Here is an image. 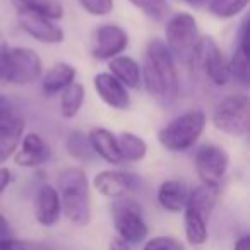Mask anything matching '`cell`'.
Returning a JSON list of instances; mask_svg holds the SVG:
<instances>
[{
    "mask_svg": "<svg viewBox=\"0 0 250 250\" xmlns=\"http://www.w3.org/2000/svg\"><path fill=\"white\" fill-rule=\"evenodd\" d=\"M86 98V89L83 84L72 83L60 93V115L67 120L74 118L84 104Z\"/></svg>",
    "mask_w": 250,
    "mask_h": 250,
    "instance_id": "cb8c5ba5",
    "label": "cell"
},
{
    "mask_svg": "<svg viewBox=\"0 0 250 250\" xmlns=\"http://www.w3.org/2000/svg\"><path fill=\"white\" fill-rule=\"evenodd\" d=\"M188 195H190V187L187 182L180 178H168L158 188V204L168 212H182L187 208Z\"/></svg>",
    "mask_w": 250,
    "mask_h": 250,
    "instance_id": "e0dca14e",
    "label": "cell"
},
{
    "mask_svg": "<svg viewBox=\"0 0 250 250\" xmlns=\"http://www.w3.org/2000/svg\"><path fill=\"white\" fill-rule=\"evenodd\" d=\"M108 72L127 89H139L143 84L139 62L129 55H118L108 60Z\"/></svg>",
    "mask_w": 250,
    "mask_h": 250,
    "instance_id": "d6986e66",
    "label": "cell"
},
{
    "mask_svg": "<svg viewBox=\"0 0 250 250\" xmlns=\"http://www.w3.org/2000/svg\"><path fill=\"white\" fill-rule=\"evenodd\" d=\"M143 86L147 94L165 104L173 103L180 93L177 60L167 48L163 40H151L144 53V65L141 67Z\"/></svg>",
    "mask_w": 250,
    "mask_h": 250,
    "instance_id": "6da1fadb",
    "label": "cell"
},
{
    "mask_svg": "<svg viewBox=\"0 0 250 250\" xmlns=\"http://www.w3.org/2000/svg\"><path fill=\"white\" fill-rule=\"evenodd\" d=\"M219 197V187H212V185L201 184L197 187L190 188V195H188L187 208L197 211L206 219H209L212 209L216 208V202Z\"/></svg>",
    "mask_w": 250,
    "mask_h": 250,
    "instance_id": "44dd1931",
    "label": "cell"
},
{
    "mask_svg": "<svg viewBox=\"0 0 250 250\" xmlns=\"http://www.w3.org/2000/svg\"><path fill=\"white\" fill-rule=\"evenodd\" d=\"M118 151H120L122 161L137 163L147 156V143L141 136L134 132H122L117 136Z\"/></svg>",
    "mask_w": 250,
    "mask_h": 250,
    "instance_id": "603a6c76",
    "label": "cell"
},
{
    "mask_svg": "<svg viewBox=\"0 0 250 250\" xmlns=\"http://www.w3.org/2000/svg\"><path fill=\"white\" fill-rule=\"evenodd\" d=\"M9 50H11V46H9V43H7V38L0 33V81H2V76H4V67H5L7 55H9Z\"/></svg>",
    "mask_w": 250,
    "mask_h": 250,
    "instance_id": "836d02e7",
    "label": "cell"
},
{
    "mask_svg": "<svg viewBox=\"0 0 250 250\" xmlns=\"http://www.w3.org/2000/svg\"><path fill=\"white\" fill-rule=\"evenodd\" d=\"M197 21L188 12H177L165 26V45L175 60L192 65L201 43Z\"/></svg>",
    "mask_w": 250,
    "mask_h": 250,
    "instance_id": "277c9868",
    "label": "cell"
},
{
    "mask_svg": "<svg viewBox=\"0 0 250 250\" xmlns=\"http://www.w3.org/2000/svg\"><path fill=\"white\" fill-rule=\"evenodd\" d=\"M93 187L101 195L117 201V199L132 197L139 190L141 182L134 173L120 170H103L93 178Z\"/></svg>",
    "mask_w": 250,
    "mask_h": 250,
    "instance_id": "8fae6325",
    "label": "cell"
},
{
    "mask_svg": "<svg viewBox=\"0 0 250 250\" xmlns=\"http://www.w3.org/2000/svg\"><path fill=\"white\" fill-rule=\"evenodd\" d=\"M18 21L22 31L40 43L57 45V43H62L65 40L63 29L59 24H55V21L42 14L29 11H18Z\"/></svg>",
    "mask_w": 250,
    "mask_h": 250,
    "instance_id": "7c38bea8",
    "label": "cell"
},
{
    "mask_svg": "<svg viewBox=\"0 0 250 250\" xmlns=\"http://www.w3.org/2000/svg\"><path fill=\"white\" fill-rule=\"evenodd\" d=\"M0 250H52L48 243L35 242V240H21V238H5L0 240Z\"/></svg>",
    "mask_w": 250,
    "mask_h": 250,
    "instance_id": "4dcf8cb0",
    "label": "cell"
},
{
    "mask_svg": "<svg viewBox=\"0 0 250 250\" xmlns=\"http://www.w3.org/2000/svg\"><path fill=\"white\" fill-rule=\"evenodd\" d=\"M211 120L219 132L229 137H245L250 130V98L247 94H228L221 98Z\"/></svg>",
    "mask_w": 250,
    "mask_h": 250,
    "instance_id": "5b68a950",
    "label": "cell"
},
{
    "mask_svg": "<svg viewBox=\"0 0 250 250\" xmlns=\"http://www.w3.org/2000/svg\"><path fill=\"white\" fill-rule=\"evenodd\" d=\"M111 219L117 236L129 242L130 245L141 243L147 238V228L146 221L143 216V208L141 204L132 197L117 199L111 204Z\"/></svg>",
    "mask_w": 250,
    "mask_h": 250,
    "instance_id": "8992f818",
    "label": "cell"
},
{
    "mask_svg": "<svg viewBox=\"0 0 250 250\" xmlns=\"http://www.w3.org/2000/svg\"><path fill=\"white\" fill-rule=\"evenodd\" d=\"M65 147H67V153H69L74 160L91 161L94 158L89 137H87V134L81 132V130H72V132L69 134V137H67V141H65Z\"/></svg>",
    "mask_w": 250,
    "mask_h": 250,
    "instance_id": "484cf974",
    "label": "cell"
},
{
    "mask_svg": "<svg viewBox=\"0 0 250 250\" xmlns=\"http://www.w3.org/2000/svg\"><path fill=\"white\" fill-rule=\"evenodd\" d=\"M94 91L98 98L103 101L106 106L113 110H127L130 106V94L129 89L122 83H118L110 72H100L93 79Z\"/></svg>",
    "mask_w": 250,
    "mask_h": 250,
    "instance_id": "5bb4252c",
    "label": "cell"
},
{
    "mask_svg": "<svg viewBox=\"0 0 250 250\" xmlns=\"http://www.w3.org/2000/svg\"><path fill=\"white\" fill-rule=\"evenodd\" d=\"M194 163L201 184L219 187L229 168V156L216 144H204L195 151Z\"/></svg>",
    "mask_w": 250,
    "mask_h": 250,
    "instance_id": "ba28073f",
    "label": "cell"
},
{
    "mask_svg": "<svg viewBox=\"0 0 250 250\" xmlns=\"http://www.w3.org/2000/svg\"><path fill=\"white\" fill-rule=\"evenodd\" d=\"M233 250H250V236L249 235H242L240 238H236Z\"/></svg>",
    "mask_w": 250,
    "mask_h": 250,
    "instance_id": "74e56055",
    "label": "cell"
},
{
    "mask_svg": "<svg viewBox=\"0 0 250 250\" xmlns=\"http://www.w3.org/2000/svg\"><path fill=\"white\" fill-rule=\"evenodd\" d=\"M185 4L188 5H194V7H199V5H204V4H209L211 0H184Z\"/></svg>",
    "mask_w": 250,
    "mask_h": 250,
    "instance_id": "f35d334b",
    "label": "cell"
},
{
    "mask_svg": "<svg viewBox=\"0 0 250 250\" xmlns=\"http://www.w3.org/2000/svg\"><path fill=\"white\" fill-rule=\"evenodd\" d=\"M208 117L204 110H188L168 122L158 134V141L171 153H184L195 146L204 134Z\"/></svg>",
    "mask_w": 250,
    "mask_h": 250,
    "instance_id": "3957f363",
    "label": "cell"
},
{
    "mask_svg": "<svg viewBox=\"0 0 250 250\" xmlns=\"http://www.w3.org/2000/svg\"><path fill=\"white\" fill-rule=\"evenodd\" d=\"M62 204H60L59 190L53 185L45 184L38 188L35 199V218L45 228H52L60 221Z\"/></svg>",
    "mask_w": 250,
    "mask_h": 250,
    "instance_id": "9a60e30c",
    "label": "cell"
},
{
    "mask_svg": "<svg viewBox=\"0 0 250 250\" xmlns=\"http://www.w3.org/2000/svg\"><path fill=\"white\" fill-rule=\"evenodd\" d=\"M87 137H89L94 156H100L101 160L106 161L108 165H113V167L122 163L117 136L113 132H110L108 129H103V127H94V129L89 130Z\"/></svg>",
    "mask_w": 250,
    "mask_h": 250,
    "instance_id": "ac0fdd59",
    "label": "cell"
},
{
    "mask_svg": "<svg viewBox=\"0 0 250 250\" xmlns=\"http://www.w3.org/2000/svg\"><path fill=\"white\" fill-rule=\"evenodd\" d=\"M129 46V35L118 24H101L93 33L91 55L96 60H111L122 55Z\"/></svg>",
    "mask_w": 250,
    "mask_h": 250,
    "instance_id": "30bf717a",
    "label": "cell"
},
{
    "mask_svg": "<svg viewBox=\"0 0 250 250\" xmlns=\"http://www.w3.org/2000/svg\"><path fill=\"white\" fill-rule=\"evenodd\" d=\"M12 236V229L11 225H9L7 218H5L2 212H0V240H5V238H11Z\"/></svg>",
    "mask_w": 250,
    "mask_h": 250,
    "instance_id": "8d00e7d4",
    "label": "cell"
},
{
    "mask_svg": "<svg viewBox=\"0 0 250 250\" xmlns=\"http://www.w3.org/2000/svg\"><path fill=\"white\" fill-rule=\"evenodd\" d=\"M24 125V118L11 100L0 93V127H19Z\"/></svg>",
    "mask_w": 250,
    "mask_h": 250,
    "instance_id": "f546056e",
    "label": "cell"
},
{
    "mask_svg": "<svg viewBox=\"0 0 250 250\" xmlns=\"http://www.w3.org/2000/svg\"><path fill=\"white\" fill-rule=\"evenodd\" d=\"M79 5L87 12L89 16H96V18H101V16H108L115 7L113 0H77Z\"/></svg>",
    "mask_w": 250,
    "mask_h": 250,
    "instance_id": "1f68e13d",
    "label": "cell"
},
{
    "mask_svg": "<svg viewBox=\"0 0 250 250\" xmlns=\"http://www.w3.org/2000/svg\"><path fill=\"white\" fill-rule=\"evenodd\" d=\"M18 11H29L57 21L63 16V7L57 0H12Z\"/></svg>",
    "mask_w": 250,
    "mask_h": 250,
    "instance_id": "d4e9b609",
    "label": "cell"
},
{
    "mask_svg": "<svg viewBox=\"0 0 250 250\" xmlns=\"http://www.w3.org/2000/svg\"><path fill=\"white\" fill-rule=\"evenodd\" d=\"M108 250H130V243L120 236H113L108 243Z\"/></svg>",
    "mask_w": 250,
    "mask_h": 250,
    "instance_id": "d590c367",
    "label": "cell"
},
{
    "mask_svg": "<svg viewBox=\"0 0 250 250\" xmlns=\"http://www.w3.org/2000/svg\"><path fill=\"white\" fill-rule=\"evenodd\" d=\"M249 4L250 0H211L208 4V11L219 19H231L245 11Z\"/></svg>",
    "mask_w": 250,
    "mask_h": 250,
    "instance_id": "83f0119b",
    "label": "cell"
},
{
    "mask_svg": "<svg viewBox=\"0 0 250 250\" xmlns=\"http://www.w3.org/2000/svg\"><path fill=\"white\" fill-rule=\"evenodd\" d=\"M11 182H12V171L5 167H0V195L7 190Z\"/></svg>",
    "mask_w": 250,
    "mask_h": 250,
    "instance_id": "e575fe53",
    "label": "cell"
},
{
    "mask_svg": "<svg viewBox=\"0 0 250 250\" xmlns=\"http://www.w3.org/2000/svg\"><path fill=\"white\" fill-rule=\"evenodd\" d=\"M24 134V125L19 127H0V163H5L14 156L21 137Z\"/></svg>",
    "mask_w": 250,
    "mask_h": 250,
    "instance_id": "4316f807",
    "label": "cell"
},
{
    "mask_svg": "<svg viewBox=\"0 0 250 250\" xmlns=\"http://www.w3.org/2000/svg\"><path fill=\"white\" fill-rule=\"evenodd\" d=\"M250 46H249V18L242 22V28L238 31V45L228 62L229 77L236 81L240 86H250Z\"/></svg>",
    "mask_w": 250,
    "mask_h": 250,
    "instance_id": "2e32d148",
    "label": "cell"
},
{
    "mask_svg": "<svg viewBox=\"0 0 250 250\" xmlns=\"http://www.w3.org/2000/svg\"><path fill=\"white\" fill-rule=\"evenodd\" d=\"M77 70L74 65L67 62H59L53 67H50L42 77V89L45 94L53 96V94H60L67 86L76 83Z\"/></svg>",
    "mask_w": 250,
    "mask_h": 250,
    "instance_id": "ffe728a7",
    "label": "cell"
},
{
    "mask_svg": "<svg viewBox=\"0 0 250 250\" xmlns=\"http://www.w3.org/2000/svg\"><path fill=\"white\" fill-rule=\"evenodd\" d=\"M19 151L14 153V163L22 168H38L42 165L48 163L52 158V149L48 143L40 136L38 132L22 134L21 143H19Z\"/></svg>",
    "mask_w": 250,
    "mask_h": 250,
    "instance_id": "4fadbf2b",
    "label": "cell"
},
{
    "mask_svg": "<svg viewBox=\"0 0 250 250\" xmlns=\"http://www.w3.org/2000/svg\"><path fill=\"white\" fill-rule=\"evenodd\" d=\"M43 76V63L40 55L28 46H11L5 60L2 83L28 86Z\"/></svg>",
    "mask_w": 250,
    "mask_h": 250,
    "instance_id": "52a82bcc",
    "label": "cell"
},
{
    "mask_svg": "<svg viewBox=\"0 0 250 250\" xmlns=\"http://www.w3.org/2000/svg\"><path fill=\"white\" fill-rule=\"evenodd\" d=\"M184 225H185V240L188 245L201 247L208 242V219L190 208L184 209Z\"/></svg>",
    "mask_w": 250,
    "mask_h": 250,
    "instance_id": "7402d4cb",
    "label": "cell"
},
{
    "mask_svg": "<svg viewBox=\"0 0 250 250\" xmlns=\"http://www.w3.org/2000/svg\"><path fill=\"white\" fill-rule=\"evenodd\" d=\"M143 250H185L184 245L178 242L173 236H154V238H149L146 243H144Z\"/></svg>",
    "mask_w": 250,
    "mask_h": 250,
    "instance_id": "d6a6232c",
    "label": "cell"
},
{
    "mask_svg": "<svg viewBox=\"0 0 250 250\" xmlns=\"http://www.w3.org/2000/svg\"><path fill=\"white\" fill-rule=\"evenodd\" d=\"M137 11L147 16L153 21H163L170 14V4L168 0H127Z\"/></svg>",
    "mask_w": 250,
    "mask_h": 250,
    "instance_id": "f1b7e54d",
    "label": "cell"
},
{
    "mask_svg": "<svg viewBox=\"0 0 250 250\" xmlns=\"http://www.w3.org/2000/svg\"><path fill=\"white\" fill-rule=\"evenodd\" d=\"M59 197L62 212L72 225L87 226L91 223L93 208H91L89 180L83 168L69 167L59 175Z\"/></svg>",
    "mask_w": 250,
    "mask_h": 250,
    "instance_id": "7a4b0ae2",
    "label": "cell"
},
{
    "mask_svg": "<svg viewBox=\"0 0 250 250\" xmlns=\"http://www.w3.org/2000/svg\"><path fill=\"white\" fill-rule=\"evenodd\" d=\"M194 63L201 65L206 77H208L214 86H219V87L226 86L228 81L231 79V77H229L228 60H226L221 48H219L218 43L212 38H204V36L201 38ZM194 63H192V65H194Z\"/></svg>",
    "mask_w": 250,
    "mask_h": 250,
    "instance_id": "9c48e42d",
    "label": "cell"
}]
</instances>
